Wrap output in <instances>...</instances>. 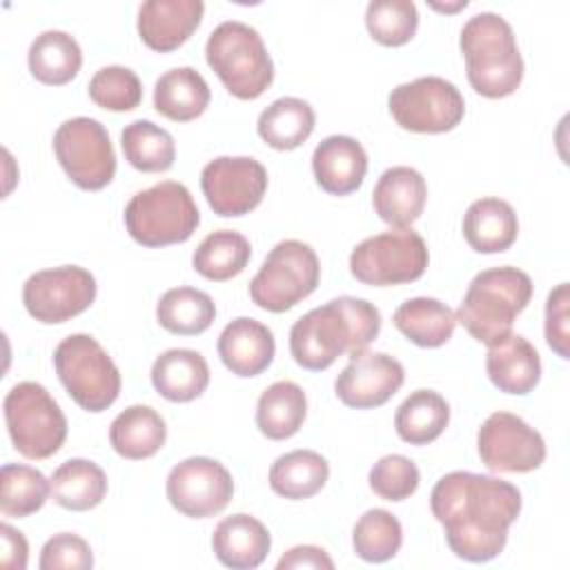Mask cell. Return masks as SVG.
<instances>
[{
  "label": "cell",
  "instance_id": "6da1fadb",
  "mask_svg": "<svg viewBox=\"0 0 570 570\" xmlns=\"http://www.w3.org/2000/svg\"><path fill=\"white\" fill-rule=\"evenodd\" d=\"M430 508L450 550L463 561L485 563L503 552L521 512V492L499 476L456 470L436 481Z\"/></svg>",
  "mask_w": 570,
  "mask_h": 570
},
{
  "label": "cell",
  "instance_id": "7a4b0ae2",
  "mask_svg": "<svg viewBox=\"0 0 570 570\" xmlns=\"http://www.w3.org/2000/svg\"><path fill=\"white\" fill-rule=\"evenodd\" d=\"M381 332V312L365 298L338 296L303 314L289 330L292 358L309 370H327L341 354L365 350Z\"/></svg>",
  "mask_w": 570,
  "mask_h": 570
},
{
  "label": "cell",
  "instance_id": "3957f363",
  "mask_svg": "<svg viewBox=\"0 0 570 570\" xmlns=\"http://www.w3.org/2000/svg\"><path fill=\"white\" fill-rule=\"evenodd\" d=\"M472 89L485 98H505L523 80V58L505 18L492 11L472 16L459 38Z\"/></svg>",
  "mask_w": 570,
  "mask_h": 570
},
{
  "label": "cell",
  "instance_id": "277c9868",
  "mask_svg": "<svg viewBox=\"0 0 570 570\" xmlns=\"http://www.w3.org/2000/svg\"><path fill=\"white\" fill-rule=\"evenodd\" d=\"M532 278L512 265L479 272L459 305L461 323L479 343L497 345L512 334L514 318L532 298Z\"/></svg>",
  "mask_w": 570,
  "mask_h": 570
},
{
  "label": "cell",
  "instance_id": "5b68a950",
  "mask_svg": "<svg viewBox=\"0 0 570 570\" xmlns=\"http://www.w3.org/2000/svg\"><path fill=\"white\" fill-rule=\"evenodd\" d=\"M205 58L225 89L240 100L258 98L274 80V62L261 33L240 20H225L209 33Z\"/></svg>",
  "mask_w": 570,
  "mask_h": 570
},
{
  "label": "cell",
  "instance_id": "8992f818",
  "mask_svg": "<svg viewBox=\"0 0 570 570\" xmlns=\"http://www.w3.org/2000/svg\"><path fill=\"white\" fill-rule=\"evenodd\" d=\"M200 212L183 183L163 180L131 196L125 207V227L142 247L185 243L198 227Z\"/></svg>",
  "mask_w": 570,
  "mask_h": 570
},
{
  "label": "cell",
  "instance_id": "52a82bcc",
  "mask_svg": "<svg viewBox=\"0 0 570 570\" xmlns=\"http://www.w3.org/2000/svg\"><path fill=\"white\" fill-rule=\"evenodd\" d=\"M53 367L67 394L87 412H105L120 394V372L89 334H69L53 350Z\"/></svg>",
  "mask_w": 570,
  "mask_h": 570
},
{
  "label": "cell",
  "instance_id": "ba28073f",
  "mask_svg": "<svg viewBox=\"0 0 570 570\" xmlns=\"http://www.w3.org/2000/svg\"><path fill=\"white\" fill-rule=\"evenodd\" d=\"M321 278L316 252L296 238L281 240L249 283V298L265 312H287L307 298Z\"/></svg>",
  "mask_w": 570,
  "mask_h": 570
},
{
  "label": "cell",
  "instance_id": "9c48e42d",
  "mask_svg": "<svg viewBox=\"0 0 570 570\" xmlns=\"http://www.w3.org/2000/svg\"><path fill=\"white\" fill-rule=\"evenodd\" d=\"M4 421L13 448L33 461L49 459L67 439V419L60 405L36 381H22L7 392Z\"/></svg>",
  "mask_w": 570,
  "mask_h": 570
},
{
  "label": "cell",
  "instance_id": "30bf717a",
  "mask_svg": "<svg viewBox=\"0 0 570 570\" xmlns=\"http://www.w3.org/2000/svg\"><path fill=\"white\" fill-rule=\"evenodd\" d=\"M430 254L421 234L412 227L390 229L361 240L350 254V272L363 285L390 287L421 278Z\"/></svg>",
  "mask_w": 570,
  "mask_h": 570
},
{
  "label": "cell",
  "instance_id": "8fae6325",
  "mask_svg": "<svg viewBox=\"0 0 570 570\" xmlns=\"http://www.w3.org/2000/svg\"><path fill=\"white\" fill-rule=\"evenodd\" d=\"M53 151L71 183L85 191H98L114 180L116 154L105 125L96 118L65 120L53 134Z\"/></svg>",
  "mask_w": 570,
  "mask_h": 570
},
{
  "label": "cell",
  "instance_id": "7c38bea8",
  "mask_svg": "<svg viewBox=\"0 0 570 570\" xmlns=\"http://www.w3.org/2000/svg\"><path fill=\"white\" fill-rule=\"evenodd\" d=\"M387 107L399 127L416 134L452 131L465 114L461 91L441 76H421L394 87Z\"/></svg>",
  "mask_w": 570,
  "mask_h": 570
},
{
  "label": "cell",
  "instance_id": "4fadbf2b",
  "mask_svg": "<svg viewBox=\"0 0 570 570\" xmlns=\"http://www.w3.org/2000/svg\"><path fill=\"white\" fill-rule=\"evenodd\" d=\"M96 292L98 285L89 269L62 265L31 274L22 287V303L36 321L56 325L89 309Z\"/></svg>",
  "mask_w": 570,
  "mask_h": 570
},
{
  "label": "cell",
  "instance_id": "5bb4252c",
  "mask_svg": "<svg viewBox=\"0 0 570 570\" xmlns=\"http://www.w3.org/2000/svg\"><path fill=\"white\" fill-rule=\"evenodd\" d=\"M169 503L189 519H207L227 508L234 497L229 470L209 456H189L167 474Z\"/></svg>",
  "mask_w": 570,
  "mask_h": 570
},
{
  "label": "cell",
  "instance_id": "9a60e30c",
  "mask_svg": "<svg viewBox=\"0 0 570 570\" xmlns=\"http://www.w3.org/2000/svg\"><path fill=\"white\" fill-rule=\"evenodd\" d=\"M200 189L214 214L245 216L267 191V169L252 156H218L203 167Z\"/></svg>",
  "mask_w": 570,
  "mask_h": 570
},
{
  "label": "cell",
  "instance_id": "2e32d148",
  "mask_svg": "<svg viewBox=\"0 0 570 570\" xmlns=\"http://www.w3.org/2000/svg\"><path fill=\"white\" fill-rule=\"evenodd\" d=\"M476 450L492 472H532L546 461L543 436L512 412H492L481 423Z\"/></svg>",
  "mask_w": 570,
  "mask_h": 570
},
{
  "label": "cell",
  "instance_id": "e0dca14e",
  "mask_svg": "<svg viewBox=\"0 0 570 570\" xmlns=\"http://www.w3.org/2000/svg\"><path fill=\"white\" fill-rule=\"evenodd\" d=\"M403 381L405 370L394 356L365 347L350 354V363L334 381V392L347 407L372 410L387 403Z\"/></svg>",
  "mask_w": 570,
  "mask_h": 570
},
{
  "label": "cell",
  "instance_id": "ac0fdd59",
  "mask_svg": "<svg viewBox=\"0 0 570 570\" xmlns=\"http://www.w3.org/2000/svg\"><path fill=\"white\" fill-rule=\"evenodd\" d=\"M203 13L200 0H147L138 9L140 40L154 51H174L198 29Z\"/></svg>",
  "mask_w": 570,
  "mask_h": 570
},
{
  "label": "cell",
  "instance_id": "d6986e66",
  "mask_svg": "<svg viewBox=\"0 0 570 570\" xmlns=\"http://www.w3.org/2000/svg\"><path fill=\"white\" fill-rule=\"evenodd\" d=\"M274 352L276 343L272 330L249 316L234 318L218 336V356L223 365L243 379L265 372L274 361Z\"/></svg>",
  "mask_w": 570,
  "mask_h": 570
},
{
  "label": "cell",
  "instance_id": "ffe728a7",
  "mask_svg": "<svg viewBox=\"0 0 570 570\" xmlns=\"http://www.w3.org/2000/svg\"><path fill=\"white\" fill-rule=\"evenodd\" d=\"M312 171L323 191L347 196L361 187L367 174V154L352 136H327L312 154Z\"/></svg>",
  "mask_w": 570,
  "mask_h": 570
},
{
  "label": "cell",
  "instance_id": "44dd1931",
  "mask_svg": "<svg viewBox=\"0 0 570 570\" xmlns=\"http://www.w3.org/2000/svg\"><path fill=\"white\" fill-rule=\"evenodd\" d=\"M428 183L414 167L396 165L381 174L372 191V205L379 218L396 229L410 227L425 209Z\"/></svg>",
  "mask_w": 570,
  "mask_h": 570
},
{
  "label": "cell",
  "instance_id": "7402d4cb",
  "mask_svg": "<svg viewBox=\"0 0 570 570\" xmlns=\"http://www.w3.org/2000/svg\"><path fill=\"white\" fill-rule=\"evenodd\" d=\"M485 372L492 385L501 392L523 396L532 392L541 379V358L525 336L510 334L501 343L490 345Z\"/></svg>",
  "mask_w": 570,
  "mask_h": 570
},
{
  "label": "cell",
  "instance_id": "603a6c76",
  "mask_svg": "<svg viewBox=\"0 0 570 570\" xmlns=\"http://www.w3.org/2000/svg\"><path fill=\"white\" fill-rule=\"evenodd\" d=\"M212 548L216 559L234 570H249L265 561L272 537L267 528L252 514L225 517L212 534Z\"/></svg>",
  "mask_w": 570,
  "mask_h": 570
},
{
  "label": "cell",
  "instance_id": "cb8c5ba5",
  "mask_svg": "<svg viewBox=\"0 0 570 570\" xmlns=\"http://www.w3.org/2000/svg\"><path fill=\"white\" fill-rule=\"evenodd\" d=\"M151 385L171 403H189L207 390L209 365L196 350H167L151 365Z\"/></svg>",
  "mask_w": 570,
  "mask_h": 570
},
{
  "label": "cell",
  "instance_id": "d4e9b609",
  "mask_svg": "<svg viewBox=\"0 0 570 570\" xmlns=\"http://www.w3.org/2000/svg\"><path fill=\"white\" fill-rule=\"evenodd\" d=\"M517 234V214L512 205L501 198H479L463 214V236L479 254H501L510 249Z\"/></svg>",
  "mask_w": 570,
  "mask_h": 570
},
{
  "label": "cell",
  "instance_id": "484cf974",
  "mask_svg": "<svg viewBox=\"0 0 570 570\" xmlns=\"http://www.w3.org/2000/svg\"><path fill=\"white\" fill-rule=\"evenodd\" d=\"M167 441L165 419L149 405L125 407L109 425V443L122 459L154 456Z\"/></svg>",
  "mask_w": 570,
  "mask_h": 570
},
{
  "label": "cell",
  "instance_id": "4316f807",
  "mask_svg": "<svg viewBox=\"0 0 570 570\" xmlns=\"http://www.w3.org/2000/svg\"><path fill=\"white\" fill-rule=\"evenodd\" d=\"M212 91L194 67H174L165 71L154 87V107L174 122L198 118L209 105Z\"/></svg>",
  "mask_w": 570,
  "mask_h": 570
},
{
  "label": "cell",
  "instance_id": "83f0119b",
  "mask_svg": "<svg viewBox=\"0 0 570 570\" xmlns=\"http://www.w3.org/2000/svg\"><path fill=\"white\" fill-rule=\"evenodd\" d=\"M392 323L414 345L441 347L454 334L456 314L439 298L416 296L396 307Z\"/></svg>",
  "mask_w": 570,
  "mask_h": 570
},
{
  "label": "cell",
  "instance_id": "f1b7e54d",
  "mask_svg": "<svg viewBox=\"0 0 570 570\" xmlns=\"http://www.w3.org/2000/svg\"><path fill=\"white\" fill-rule=\"evenodd\" d=\"M31 76L51 87L67 85L82 67V49L73 36L60 29H47L33 38L27 53Z\"/></svg>",
  "mask_w": 570,
  "mask_h": 570
},
{
  "label": "cell",
  "instance_id": "f546056e",
  "mask_svg": "<svg viewBox=\"0 0 570 570\" xmlns=\"http://www.w3.org/2000/svg\"><path fill=\"white\" fill-rule=\"evenodd\" d=\"M307 416V396L294 381L272 383L256 403V428L272 441L294 436Z\"/></svg>",
  "mask_w": 570,
  "mask_h": 570
},
{
  "label": "cell",
  "instance_id": "4dcf8cb0",
  "mask_svg": "<svg viewBox=\"0 0 570 570\" xmlns=\"http://www.w3.org/2000/svg\"><path fill=\"white\" fill-rule=\"evenodd\" d=\"M314 122L316 116L307 100L285 96L261 111L256 131L272 149L289 151L301 147L312 136Z\"/></svg>",
  "mask_w": 570,
  "mask_h": 570
},
{
  "label": "cell",
  "instance_id": "1f68e13d",
  "mask_svg": "<svg viewBox=\"0 0 570 570\" xmlns=\"http://www.w3.org/2000/svg\"><path fill=\"white\" fill-rule=\"evenodd\" d=\"M53 501L71 512H85L102 503L107 494L105 470L89 459H69L51 474Z\"/></svg>",
  "mask_w": 570,
  "mask_h": 570
},
{
  "label": "cell",
  "instance_id": "d6a6232c",
  "mask_svg": "<svg viewBox=\"0 0 570 570\" xmlns=\"http://www.w3.org/2000/svg\"><path fill=\"white\" fill-rule=\"evenodd\" d=\"M450 423V405L434 390H414L394 414V428L401 441L428 445L436 441Z\"/></svg>",
  "mask_w": 570,
  "mask_h": 570
},
{
  "label": "cell",
  "instance_id": "836d02e7",
  "mask_svg": "<svg viewBox=\"0 0 570 570\" xmlns=\"http://www.w3.org/2000/svg\"><path fill=\"white\" fill-rule=\"evenodd\" d=\"M330 465L314 450H292L281 454L269 468V488L285 499H309L327 483Z\"/></svg>",
  "mask_w": 570,
  "mask_h": 570
},
{
  "label": "cell",
  "instance_id": "e575fe53",
  "mask_svg": "<svg viewBox=\"0 0 570 570\" xmlns=\"http://www.w3.org/2000/svg\"><path fill=\"white\" fill-rule=\"evenodd\" d=\"M252 258L249 240L234 229L207 234L191 256L194 269L207 281H229L238 276Z\"/></svg>",
  "mask_w": 570,
  "mask_h": 570
},
{
  "label": "cell",
  "instance_id": "d590c367",
  "mask_svg": "<svg viewBox=\"0 0 570 570\" xmlns=\"http://www.w3.org/2000/svg\"><path fill=\"white\" fill-rule=\"evenodd\" d=\"M156 318L160 327L178 336L203 334L216 318V305L209 294L196 287H171L167 289L158 305Z\"/></svg>",
  "mask_w": 570,
  "mask_h": 570
},
{
  "label": "cell",
  "instance_id": "8d00e7d4",
  "mask_svg": "<svg viewBox=\"0 0 570 570\" xmlns=\"http://www.w3.org/2000/svg\"><path fill=\"white\" fill-rule=\"evenodd\" d=\"M125 160L145 174L167 171L176 160L174 136L151 120H134L120 134Z\"/></svg>",
  "mask_w": 570,
  "mask_h": 570
},
{
  "label": "cell",
  "instance_id": "74e56055",
  "mask_svg": "<svg viewBox=\"0 0 570 570\" xmlns=\"http://www.w3.org/2000/svg\"><path fill=\"white\" fill-rule=\"evenodd\" d=\"M51 494V481L36 468L4 463L0 470V510L4 517L24 519L38 512Z\"/></svg>",
  "mask_w": 570,
  "mask_h": 570
},
{
  "label": "cell",
  "instance_id": "f35d334b",
  "mask_svg": "<svg viewBox=\"0 0 570 570\" xmlns=\"http://www.w3.org/2000/svg\"><path fill=\"white\" fill-rule=\"evenodd\" d=\"M401 543H403L401 521L383 508H372L363 512V517L354 523L352 546L363 561H370V563L390 561L399 552Z\"/></svg>",
  "mask_w": 570,
  "mask_h": 570
},
{
  "label": "cell",
  "instance_id": "ab89813d",
  "mask_svg": "<svg viewBox=\"0 0 570 570\" xmlns=\"http://www.w3.org/2000/svg\"><path fill=\"white\" fill-rule=\"evenodd\" d=\"M365 27L379 45L401 47L416 33V4L412 0H372L365 9Z\"/></svg>",
  "mask_w": 570,
  "mask_h": 570
},
{
  "label": "cell",
  "instance_id": "60d3db41",
  "mask_svg": "<svg viewBox=\"0 0 570 570\" xmlns=\"http://www.w3.org/2000/svg\"><path fill=\"white\" fill-rule=\"evenodd\" d=\"M89 98L107 111H131L142 100V85L129 67L107 65L91 76Z\"/></svg>",
  "mask_w": 570,
  "mask_h": 570
},
{
  "label": "cell",
  "instance_id": "b9f144b4",
  "mask_svg": "<svg viewBox=\"0 0 570 570\" xmlns=\"http://www.w3.org/2000/svg\"><path fill=\"white\" fill-rule=\"evenodd\" d=\"M370 488L385 501L410 499L421 481L419 468L412 459L403 454H385L370 470Z\"/></svg>",
  "mask_w": 570,
  "mask_h": 570
},
{
  "label": "cell",
  "instance_id": "7bdbcfd3",
  "mask_svg": "<svg viewBox=\"0 0 570 570\" xmlns=\"http://www.w3.org/2000/svg\"><path fill=\"white\" fill-rule=\"evenodd\" d=\"M38 566L40 570H89L94 566V554L82 537L60 532L45 541Z\"/></svg>",
  "mask_w": 570,
  "mask_h": 570
},
{
  "label": "cell",
  "instance_id": "ee69618b",
  "mask_svg": "<svg viewBox=\"0 0 570 570\" xmlns=\"http://www.w3.org/2000/svg\"><path fill=\"white\" fill-rule=\"evenodd\" d=\"M568 305H570V287L568 283H559L546 301V341L550 350L559 358L570 356V334H568Z\"/></svg>",
  "mask_w": 570,
  "mask_h": 570
},
{
  "label": "cell",
  "instance_id": "f6af8a7d",
  "mask_svg": "<svg viewBox=\"0 0 570 570\" xmlns=\"http://www.w3.org/2000/svg\"><path fill=\"white\" fill-rule=\"evenodd\" d=\"M0 539H2V554H0L2 568L24 570L27 559H29V543H27L24 534L20 530L11 528L9 523H2L0 525Z\"/></svg>",
  "mask_w": 570,
  "mask_h": 570
},
{
  "label": "cell",
  "instance_id": "bcb514c9",
  "mask_svg": "<svg viewBox=\"0 0 570 570\" xmlns=\"http://www.w3.org/2000/svg\"><path fill=\"white\" fill-rule=\"evenodd\" d=\"M278 570H285V568H314V570H332L334 568V561L332 557L318 548V546H296L292 550H287L278 563H276Z\"/></svg>",
  "mask_w": 570,
  "mask_h": 570
},
{
  "label": "cell",
  "instance_id": "7dc6e473",
  "mask_svg": "<svg viewBox=\"0 0 570 570\" xmlns=\"http://www.w3.org/2000/svg\"><path fill=\"white\" fill-rule=\"evenodd\" d=\"M432 7H434L436 11H456V9L468 7V2H465V0H459V2H454V4H439V2H432Z\"/></svg>",
  "mask_w": 570,
  "mask_h": 570
}]
</instances>
